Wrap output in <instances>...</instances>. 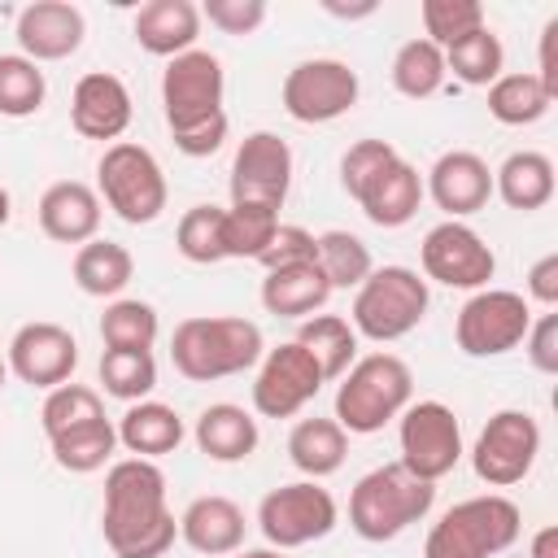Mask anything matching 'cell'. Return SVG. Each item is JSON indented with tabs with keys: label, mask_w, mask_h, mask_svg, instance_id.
Returning <instances> with one entry per match:
<instances>
[{
	"label": "cell",
	"mask_w": 558,
	"mask_h": 558,
	"mask_svg": "<svg viewBox=\"0 0 558 558\" xmlns=\"http://www.w3.org/2000/svg\"><path fill=\"white\" fill-rule=\"evenodd\" d=\"M318 266H323L327 283H331V292H336V288H357V283L375 270L371 248H366L353 231H340V227L318 235Z\"/></svg>",
	"instance_id": "60d3db41"
},
{
	"label": "cell",
	"mask_w": 558,
	"mask_h": 558,
	"mask_svg": "<svg viewBox=\"0 0 558 558\" xmlns=\"http://www.w3.org/2000/svg\"><path fill=\"white\" fill-rule=\"evenodd\" d=\"M187 427L179 418L174 405L166 401H135L126 405V414L118 418V445L131 453V458H161V453H174L183 445Z\"/></svg>",
	"instance_id": "484cf974"
},
{
	"label": "cell",
	"mask_w": 558,
	"mask_h": 558,
	"mask_svg": "<svg viewBox=\"0 0 558 558\" xmlns=\"http://www.w3.org/2000/svg\"><path fill=\"white\" fill-rule=\"evenodd\" d=\"M423 39H432L440 52L449 48V44H458V39H466L471 31H480V26H488L484 22V4L480 0H423Z\"/></svg>",
	"instance_id": "7bdbcfd3"
},
{
	"label": "cell",
	"mask_w": 558,
	"mask_h": 558,
	"mask_svg": "<svg viewBox=\"0 0 558 558\" xmlns=\"http://www.w3.org/2000/svg\"><path fill=\"white\" fill-rule=\"evenodd\" d=\"M323 9H327L331 17H349V22H353V17H371V13H375V0H366V4H336V0H327Z\"/></svg>",
	"instance_id": "f5cc1de1"
},
{
	"label": "cell",
	"mask_w": 558,
	"mask_h": 558,
	"mask_svg": "<svg viewBox=\"0 0 558 558\" xmlns=\"http://www.w3.org/2000/svg\"><path fill=\"white\" fill-rule=\"evenodd\" d=\"M244 510L231 501V497H196L183 514H179V536L196 549V554H209V558H227L244 545Z\"/></svg>",
	"instance_id": "7402d4cb"
},
{
	"label": "cell",
	"mask_w": 558,
	"mask_h": 558,
	"mask_svg": "<svg viewBox=\"0 0 558 558\" xmlns=\"http://www.w3.org/2000/svg\"><path fill=\"white\" fill-rule=\"evenodd\" d=\"M401 466L418 480H445L462 462V427L445 401H410L401 414Z\"/></svg>",
	"instance_id": "8fae6325"
},
{
	"label": "cell",
	"mask_w": 558,
	"mask_h": 558,
	"mask_svg": "<svg viewBox=\"0 0 558 558\" xmlns=\"http://www.w3.org/2000/svg\"><path fill=\"white\" fill-rule=\"evenodd\" d=\"M192 440H196V449H201L205 458H214V462H244V458L257 449L262 432H257V418H253L244 405H235V401H214V405L201 410V418H196V427H192Z\"/></svg>",
	"instance_id": "d4e9b609"
},
{
	"label": "cell",
	"mask_w": 558,
	"mask_h": 558,
	"mask_svg": "<svg viewBox=\"0 0 558 558\" xmlns=\"http://www.w3.org/2000/svg\"><path fill=\"white\" fill-rule=\"evenodd\" d=\"M201 22L218 26L222 35H253L266 22V0H205Z\"/></svg>",
	"instance_id": "bcb514c9"
},
{
	"label": "cell",
	"mask_w": 558,
	"mask_h": 558,
	"mask_svg": "<svg viewBox=\"0 0 558 558\" xmlns=\"http://www.w3.org/2000/svg\"><path fill=\"white\" fill-rule=\"evenodd\" d=\"M135 44L153 57H179L196 48L201 35V9L192 0H148L135 13Z\"/></svg>",
	"instance_id": "603a6c76"
},
{
	"label": "cell",
	"mask_w": 558,
	"mask_h": 558,
	"mask_svg": "<svg viewBox=\"0 0 558 558\" xmlns=\"http://www.w3.org/2000/svg\"><path fill=\"white\" fill-rule=\"evenodd\" d=\"M327 296H331V283L318 262L266 270V279H262V305L275 318H310L327 305Z\"/></svg>",
	"instance_id": "4316f807"
},
{
	"label": "cell",
	"mask_w": 558,
	"mask_h": 558,
	"mask_svg": "<svg viewBox=\"0 0 558 558\" xmlns=\"http://www.w3.org/2000/svg\"><path fill=\"white\" fill-rule=\"evenodd\" d=\"M427 305H432V292H427V279L418 270H410V266H375L353 288L349 323H353L357 336H366L375 344H388V340L410 336L427 318Z\"/></svg>",
	"instance_id": "8992f818"
},
{
	"label": "cell",
	"mask_w": 558,
	"mask_h": 558,
	"mask_svg": "<svg viewBox=\"0 0 558 558\" xmlns=\"http://www.w3.org/2000/svg\"><path fill=\"white\" fill-rule=\"evenodd\" d=\"M292 187V148L275 131H253L240 140L231 161V205L283 209Z\"/></svg>",
	"instance_id": "2e32d148"
},
{
	"label": "cell",
	"mask_w": 558,
	"mask_h": 558,
	"mask_svg": "<svg viewBox=\"0 0 558 558\" xmlns=\"http://www.w3.org/2000/svg\"><path fill=\"white\" fill-rule=\"evenodd\" d=\"M131 92H126V83L118 78V74H109V70H92V74H83L78 83H74V96H70V122H74V131L83 135V140H113L118 144V135L131 126Z\"/></svg>",
	"instance_id": "ffe728a7"
},
{
	"label": "cell",
	"mask_w": 558,
	"mask_h": 558,
	"mask_svg": "<svg viewBox=\"0 0 558 558\" xmlns=\"http://www.w3.org/2000/svg\"><path fill=\"white\" fill-rule=\"evenodd\" d=\"M527 301L554 310L558 305V253H545L541 262H532L527 270Z\"/></svg>",
	"instance_id": "681fc988"
},
{
	"label": "cell",
	"mask_w": 558,
	"mask_h": 558,
	"mask_svg": "<svg viewBox=\"0 0 558 558\" xmlns=\"http://www.w3.org/2000/svg\"><path fill=\"white\" fill-rule=\"evenodd\" d=\"M17 48L22 57H31L35 65L39 61H65L83 48V35H87V17L78 4L70 0H35L17 13Z\"/></svg>",
	"instance_id": "ac0fdd59"
},
{
	"label": "cell",
	"mask_w": 558,
	"mask_h": 558,
	"mask_svg": "<svg viewBox=\"0 0 558 558\" xmlns=\"http://www.w3.org/2000/svg\"><path fill=\"white\" fill-rule=\"evenodd\" d=\"M357 205L375 227H405L423 205V174L405 157H397L362 187Z\"/></svg>",
	"instance_id": "cb8c5ba5"
},
{
	"label": "cell",
	"mask_w": 558,
	"mask_h": 558,
	"mask_svg": "<svg viewBox=\"0 0 558 558\" xmlns=\"http://www.w3.org/2000/svg\"><path fill=\"white\" fill-rule=\"evenodd\" d=\"M227 558H288L283 549H235V554H227Z\"/></svg>",
	"instance_id": "db71d44e"
},
{
	"label": "cell",
	"mask_w": 558,
	"mask_h": 558,
	"mask_svg": "<svg viewBox=\"0 0 558 558\" xmlns=\"http://www.w3.org/2000/svg\"><path fill=\"white\" fill-rule=\"evenodd\" d=\"M357 70H349L344 61L336 57H310V61H296L283 78V109L288 118L305 122V126H318V122H336L344 118L353 105H357Z\"/></svg>",
	"instance_id": "7c38bea8"
},
{
	"label": "cell",
	"mask_w": 558,
	"mask_h": 558,
	"mask_svg": "<svg viewBox=\"0 0 558 558\" xmlns=\"http://www.w3.org/2000/svg\"><path fill=\"white\" fill-rule=\"evenodd\" d=\"M9 214H13V201H9V187L0 183V227L9 222Z\"/></svg>",
	"instance_id": "11a10c76"
},
{
	"label": "cell",
	"mask_w": 558,
	"mask_h": 558,
	"mask_svg": "<svg viewBox=\"0 0 558 558\" xmlns=\"http://www.w3.org/2000/svg\"><path fill=\"white\" fill-rule=\"evenodd\" d=\"M323 384L327 379H323L318 362L296 340H283L279 349L262 353V366L253 379V410L262 418H292L318 397Z\"/></svg>",
	"instance_id": "9a60e30c"
},
{
	"label": "cell",
	"mask_w": 558,
	"mask_h": 558,
	"mask_svg": "<svg viewBox=\"0 0 558 558\" xmlns=\"http://www.w3.org/2000/svg\"><path fill=\"white\" fill-rule=\"evenodd\" d=\"M174 248H179V257H187L196 266L222 262V209L218 205H192L174 227Z\"/></svg>",
	"instance_id": "b9f144b4"
},
{
	"label": "cell",
	"mask_w": 558,
	"mask_h": 558,
	"mask_svg": "<svg viewBox=\"0 0 558 558\" xmlns=\"http://www.w3.org/2000/svg\"><path fill=\"white\" fill-rule=\"evenodd\" d=\"M266 270H283V266H305V262H318V235L296 227V222H279V231L270 235L266 253L257 257Z\"/></svg>",
	"instance_id": "f6af8a7d"
},
{
	"label": "cell",
	"mask_w": 558,
	"mask_h": 558,
	"mask_svg": "<svg viewBox=\"0 0 558 558\" xmlns=\"http://www.w3.org/2000/svg\"><path fill=\"white\" fill-rule=\"evenodd\" d=\"M536 453H541V423L527 410H497L475 436L471 466L488 488H510L527 480Z\"/></svg>",
	"instance_id": "4fadbf2b"
},
{
	"label": "cell",
	"mask_w": 558,
	"mask_h": 558,
	"mask_svg": "<svg viewBox=\"0 0 558 558\" xmlns=\"http://www.w3.org/2000/svg\"><path fill=\"white\" fill-rule=\"evenodd\" d=\"M523 532V510L501 493H480L458 506H449L427 541L423 558H497L506 554Z\"/></svg>",
	"instance_id": "277c9868"
},
{
	"label": "cell",
	"mask_w": 558,
	"mask_h": 558,
	"mask_svg": "<svg viewBox=\"0 0 558 558\" xmlns=\"http://www.w3.org/2000/svg\"><path fill=\"white\" fill-rule=\"evenodd\" d=\"M414 397V375L397 353L357 357L336 388V423L353 436H371L392 423Z\"/></svg>",
	"instance_id": "5b68a950"
},
{
	"label": "cell",
	"mask_w": 558,
	"mask_h": 558,
	"mask_svg": "<svg viewBox=\"0 0 558 558\" xmlns=\"http://www.w3.org/2000/svg\"><path fill=\"white\" fill-rule=\"evenodd\" d=\"M532 558H558V527L549 523V527H541L536 536H532V549H527Z\"/></svg>",
	"instance_id": "816d5d0a"
},
{
	"label": "cell",
	"mask_w": 558,
	"mask_h": 558,
	"mask_svg": "<svg viewBox=\"0 0 558 558\" xmlns=\"http://www.w3.org/2000/svg\"><path fill=\"white\" fill-rule=\"evenodd\" d=\"M532 327V305L510 288H480L453 318V340L466 357H501L523 344Z\"/></svg>",
	"instance_id": "9c48e42d"
},
{
	"label": "cell",
	"mask_w": 558,
	"mask_h": 558,
	"mask_svg": "<svg viewBox=\"0 0 558 558\" xmlns=\"http://www.w3.org/2000/svg\"><path fill=\"white\" fill-rule=\"evenodd\" d=\"M100 384L109 397H118L126 405L148 401V392L157 388L153 349H105L100 353Z\"/></svg>",
	"instance_id": "8d00e7d4"
},
{
	"label": "cell",
	"mask_w": 558,
	"mask_h": 558,
	"mask_svg": "<svg viewBox=\"0 0 558 558\" xmlns=\"http://www.w3.org/2000/svg\"><path fill=\"white\" fill-rule=\"evenodd\" d=\"M397 157H401V153H397L388 140H357V144H349L344 157H340V187L357 201L362 187H366L384 166H392Z\"/></svg>",
	"instance_id": "ee69618b"
},
{
	"label": "cell",
	"mask_w": 558,
	"mask_h": 558,
	"mask_svg": "<svg viewBox=\"0 0 558 558\" xmlns=\"http://www.w3.org/2000/svg\"><path fill=\"white\" fill-rule=\"evenodd\" d=\"M436 506V484L418 480L401 462H384L366 471L349 493V527L362 541H392L410 523L427 519Z\"/></svg>",
	"instance_id": "3957f363"
},
{
	"label": "cell",
	"mask_w": 558,
	"mask_h": 558,
	"mask_svg": "<svg viewBox=\"0 0 558 558\" xmlns=\"http://www.w3.org/2000/svg\"><path fill=\"white\" fill-rule=\"evenodd\" d=\"M262 349H266L262 327L248 323V318H231V314L183 318L170 336V362L192 384H214V379L244 375L262 362Z\"/></svg>",
	"instance_id": "7a4b0ae2"
},
{
	"label": "cell",
	"mask_w": 558,
	"mask_h": 558,
	"mask_svg": "<svg viewBox=\"0 0 558 558\" xmlns=\"http://www.w3.org/2000/svg\"><path fill=\"white\" fill-rule=\"evenodd\" d=\"M554 96L541 87V78L532 70L523 74H501L497 83H488V113L501 126H532L549 113Z\"/></svg>",
	"instance_id": "1f68e13d"
},
{
	"label": "cell",
	"mask_w": 558,
	"mask_h": 558,
	"mask_svg": "<svg viewBox=\"0 0 558 558\" xmlns=\"http://www.w3.org/2000/svg\"><path fill=\"white\" fill-rule=\"evenodd\" d=\"M423 196L436 201V209H445L449 218H466L475 209L488 205L493 196V170L480 153L471 148H449L436 157V166L427 170V183H423Z\"/></svg>",
	"instance_id": "d6986e66"
},
{
	"label": "cell",
	"mask_w": 558,
	"mask_h": 558,
	"mask_svg": "<svg viewBox=\"0 0 558 558\" xmlns=\"http://www.w3.org/2000/svg\"><path fill=\"white\" fill-rule=\"evenodd\" d=\"M536 78H541V87L558 100V17H549L545 22V31H541V61H536V70H532Z\"/></svg>",
	"instance_id": "f907efd6"
},
{
	"label": "cell",
	"mask_w": 558,
	"mask_h": 558,
	"mask_svg": "<svg viewBox=\"0 0 558 558\" xmlns=\"http://www.w3.org/2000/svg\"><path fill=\"white\" fill-rule=\"evenodd\" d=\"M523 349H527V362H532L541 375H558V314H541V318L527 327Z\"/></svg>",
	"instance_id": "7dc6e473"
},
{
	"label": "cell",
	"mask_w": 558,
	"mask_h": 558,
	"mask_svg": "<svg viewBox=\"0 0 558 558\" xmlns=\"http://www.w3.org/2000/svg\"><path fill=\"white\" fill-rule=\"evenodd\" d=\"M296 344L318 362L323 379H340L357 362V331L340 314H310V318H301Z\"/></svg>",
	"instance_id": "4dcf8cb0"
},
{
	"label": "cell",
	"mask_w": 558,
	"mask_h": 558,
	"mask_svg": "<svg viewBox=\"0 0 558 558\" xmlns=\"http://www.w3.org/2000/svg\"><path fill=\"white\" fill-rule=\"evenodd\" d=\"M39 227L57 244H87V240H96V231H100V192L78 183V179H61V183L44 187V196H39Z\"/></svg>",
	"instance_id": "44dd1931"
},
{
	"label": "cell",
	"mask_w": 558,
	"mask_h": 558,
	"mask_svg": "<svg viewBox=\"0 0 558 558\" xmlns=\"http://www.w3.org/2000/svg\"><path fill=\"white\" fill-rule=\"evenodd\" d=\"M9 371L31 388H61L78 366V340L61 323H22L4 353Z\"/></svg>",
	"instance_id": "e0dca14e"
},
{
	"label": "cell",
	"mask_w": 558,
	"mask_h": 558,
	"mask_svg": "<svg viewBox=\"0 0 558 558\" xmlns=\"http://www.w3.org/2000/svg\"><path fill=\"white\" fill-rule=\"evenodd\" d=\"M501 65H506V48L501 39L493 35V26H480L471 31L466 39L449 44L445 48V74H453L458 83L466 87H488L501 78Z\"/></svg>",
	"instance_id": "d6a6232c"
},
{
	"label": "cell",
	"mask_w": 558,
	"mask_h": 558,
	"mask_svg": "<svg viewBox=\"0 0 558 558\" xmlns=\"http://www.w3.org/2000/svg\"><path fill=\"white\" fill-rule=\"evenodd\" d=\"M100 532L113 558H161L174 545L179 519L166 506V475L157 462L122 458L105 471Z\"/></svg>",
	"instance_id": "6da1fadb"
},
{
	"label": "cell",
	"mask_w": 558,
	"mask_h": 558,
	"mask_svg": "<svg viewBox=\"0 0 558 558\" xmlns=\"http://www.w3.org/2000/svg\"><path fill=\"white\" fill-rule=\"evenodd\" d=\"M96 418H109L100 392L87 388V384H74V379L61 384V388H52V392L44 397V410H39V423H44V436H48V440H52V436H65V432H74V427H87V423H96Z\"/></svg>",
	"instance_id": "ab89813d"
},
{
	"label": "cell",
	"mask_w": 558,
	"mask_h": 558,
	"mask_svg": "<svg viewBox=\"0 0 558 558\" xmlns=\"http://www.w3.org/2000/svg\"><path fill=\"white\" fill-rule=\"evenodd\" d=\"M170 140H174V148H179L183 157H209V153H218L222 140H227V113L214 118V122H201V126H192V131H179V135H170Z\"/></svg>",
	"instance_id": "c3c4849f"
},
{
	"label": "cell",
	"mask_w": 558,
	"mask_h": 558,
	"mask_svg": "<svg viewBox=\"0 0 558 558\" xmlns=\"http://www.w3.org/2000/svg\"><path fill=\"white\" fill-rule=\"evenodd\" d=\"M493 192L519 214L545 209L554 201V161L536 148H519L493 170Z\"/></svg>",
	"instance_id": "83f0119b"
},
{
	"label": "cell",
	"mask_w": 558,
	"mask_h": 558,
	"mask_svg": "<svg viewBox=\"0 0 558 558\" xmlns=\"http://www.w3.org/2000/svg\"><path fill=\"white\" fill-rule=\"evenodd\" d=\"M418 262H423V279L445 283V288H471V292H480L497 275V257L484 244V235L471 231L458 218H445V222H436L423 235Z\"/></svg>",
	"instance_id": "5bb4252c"
},
{
	"label": "cell",
	"mask_w": 558,
	"mask_h": 558,
	"mask_svg": "<svg viewBox=\"0 0 558 558\" xmlns=\"http://www.w3.org/2000/svg\"><path fill=\"white\" fill-rule=\"evenodd\" d=\"M336 523H340V506L318 480L279 484L257 506V527L270 541V549H301L310 541H323Z\"/></svg>",
	"instance_id": "30bf717a"
},
{
	"label": "cell",
	"mask_w": 558,
	"mask_h": 558,
	"mask_svg": "<svg viewBox=\"0 0 558 558\" xmlns=\"http://www.w3.org/2000/svg\"><path fill=\"white\" fill-rule=\"evenodd\" d=\"M344 453H349V432L336 418H318V414L301 418L288 436V458L305 480L336 475L344 466Z\"/></svg>",
	"instance_id": "f1b7e54d"
},
{
	"label": "cell",
	"mask_w": 558,
	"mask_h": 558,
	"mask_svg": "<svg viewBox=\"0 0 558 558\" xmlns=\"http://www.w3.org/2000/svg\"><path fill=\"white\" fill-rule=\"evenodd\" d=\"M4 379H9V362H4V353H0V388H4Z\"/></svg>",
	"instance_id": "9f6ffc18"
},
{
	"label": "cell",
	"mask_w": 558,
	"mask_h": 558,
	"mask_svg": "<svg viewBox=\"0 0 558 558\" xmlns=\"http://www.w3.org/2000/svg\"><path fill=\"white\" fill-rule=\"evenodd\" d=\"M161 331V318L140 296H113L100 314V340L105 349H153Z\"/></svg>",
	"instance_id": "d590c367"
},
{
	"label": "cell",
	"mask_w": 558,
	"mask_h": 558,
	"mask_svg": "<svg viewBox=\"0 0 558 558\" xmlns=\"http://www.w3.org/2000/svg\"><path fill=\"white\" fill-rule=\"evenodd\" d=\"M279 231V209L270 205H231L222 209V257L257 262Z\"/></svg>",
	"instance_id": "74e56055"
},
{
	"label": "cell",
	"mask_w": 558,
	"mask_h": 558,
	"mask_svg": "<svg viewBox=\"0 0 558 558\" xmlns=\"http://www.w3.org/2000/svg\"><path fill=\"white\" fill-rule=\"evenodd\" d=\"M48 445H52V462H57L61 471H70V475H92V471H100V466L113 458V449H118V427H113L109 418H96V423H87V427H74V432H65V436H52Z\"/></svg>",
	"instance_id": "836d02e7"
},
{
	"label": "cell",
	"mask_w": 558,
	"mask_h": 558,
	"mask_svg": "<svg viewBox=\"0 0 558 558\" xmlns=\"http://www.w3.org/2000/svg\"><path fill=\"white\" fill-rule=\"evenodd\" d=\"M48 100L44 70L22 52H0V118H31Z\"/></svg>",
	"instance_id": "f35d334b"
},
{
	"label": "cell",
	"mask_w": 558,
	"mask_h": 558,
	"mask_svg": "<svg viewBox=\"0 0 558 558\" xmlns=\"http://www.w3.org/2000/svg\"><path fill=\"white\" fill-rule=\"evenodd\" d=\"M96 187H100V201L131 227H148L161 218L166 201H170V187H166V174H161V161L144 148V144H131V140H118L100 153L96 161Z\"/></svg>",
	"instance_id": "52a82bcc"
},
{
	"label": "cell",
	"mask_w": 558,
	"mask_h": 558,
	"mask_svg": "<svg viewBox=\"0 0 558 558\" xmlns=\"http://www.w3.org/2000/svg\"><path fill=\"white\" fill-rule=\"evenodd\" d=\"M135 279V257L126 244L118 240H87L74 253V283L87 296H118L126 283Z\"/></svg>",
	"instance_id": "f546056e"
},
{
	"label": "cell",
	"mask_w": 558,
	"mask_h": 558,
	"mask_svg": "<svg viewBox=\"0 0 558 558\" xmlns=\"http://www.w3.org/2000/svg\"><path fill=\"white\" fill-rule=\"evenodd\" d=\"M392 87L410 100H427L445 87V52L432 39H405L392 57Z\"/></svg>",
	"instance_id": "e575fe53"
},
{
	"label": "cell",
	"mask_w": 558,
	"mask_h": 558,
	"mask_svg": "<svg viewBox=\"0 0 558 558\" xmlns=\"http://www.w3.org/2000/svg\"><path fill=\"white\" fill-rule=\"evenodd\" d=\"M222 92H227V74H222V61L214 52L187 48V52L170 57L161 70V109H166L170 135L222 118L227 113Z\"/></svg>",
	"instance_id": "ba28073f"
}]
</instances>
